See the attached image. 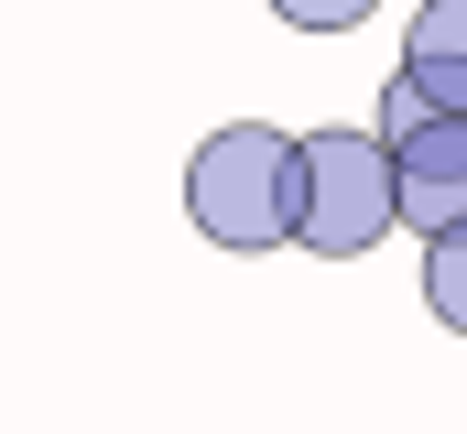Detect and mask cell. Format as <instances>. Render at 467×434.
<instances>
[{
	"instance_id": "obj_1",
	"label": "cell",
	"mask_w": 467,
	"mask_h": 434,
	"mask_svg": "<svg viewBox=\"0 0 467 434\" xmlns=\"http://www.w3.org/2000/svg\"><path fill=\"white\" fill-rule=\"evenodd\" d=\"M185 217L218 250H283L294 239V130H272V119L207 130L185 163Z\"/></svg>"
},
{
	"instance_id": "obj_2",
	"label": "cell",
	"mask_w": 467,
	"mask_h": 434,
	"mask_svg": "<svg viewBox=\"0 0 467 434\" xmlns=\"http://www.w3.org/2000/svg\"><path fill=\"white\" fill-rule=\"evenodd\" d=\"M402 217H391V152H380V130H294V250L358 261Z\"/></svg>"
},
{
	"instance_id": "obj_3",
	"label": "cell",
	"mask_w": 467,
	"mask_h": 434,
	"mask_svg": "<svg viewBox=\"0 0 467 434\" xmlns=\"http://www.w3.org/2000/svg\"><path fill=\"white\" fill-rule=\"evenodd\" d=\"M391 152V217L402 228H467V119L457 108H435L424 130H402V141H380Z\"/></svg>"
},
{
	"instance_id": "obj_4",
	"label": "cell",
	"mask_w": 467,
	"mask_h": 434,
	"mask_svg": "<svg viewBox=\"0 0 467 434\" xmlns=\"http://www.w3.org/2000/svg\"><path fill=\"white\" fill-rule=\"evenodd\" d=\"M402 77L424 88V108H457L467 119V0H424L402 22Z\"/></svg>"
},
{
	"instance_id": "obj_5",
	"label": "cell",
	"mask_w": 467,
	"mask_h": 434,
	"mask_svg": "<svg viewBox=\"0 0 467 434\" xmlns=\"http://www.w3.org/2000/svg\"><path fill=\"white\" fill-rule=\"evenodd\" d=\"M424 305H435V326L467 336V228H435L424 239Z\"/></svg>"
},
{
	"instance_id": "obj_6",
	"label": "cell",
	"mask_w": 467,
	"mask_h": 434,
	"mask_svg": "<svg viewBox=\"0 0 467 434\" xmlns=\"http://www.w3.org/2000/svg\"><path fill=\"white\" fill-rule=\"evenodd\" d=\"M272 11H283L294 33H358V22H369L380 0H272Z\"/></svg>"
}]
</instances>
